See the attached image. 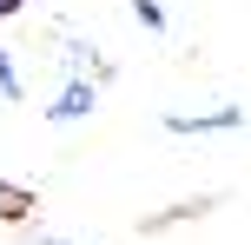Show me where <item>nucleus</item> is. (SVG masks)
<instances>
[{
    "label": "nucleus",
    "mask_w": 251,
    "mask_h": 245,
    "mask_svg": "<svg viewBox=\"0 0 251 245\" xmlns=\"http://www.w3.org/2000/svg\"><path fill=\"white\" fill-rule=\"evenodd\" d=\"M100 93H106V86H93V80H60V93H53L47 119H53V126H79V119H93Z\"/></svg>",
    "instance_id": "obj_3"
},
{
    "label": "nucleus",
    "mask_w": 251,
    "mask_h": 245,
    "mask_svg": "<svg viewBox=\"0 0 251 245\" xmlns=\"http://www.w3.org/2000/svg\"><path fill=\"white\" fill-rule=\"evenodd\" d=\"M26 7V0H0V20H13V13H20Z\"/></svg>",
    "instance_id": "obj_8"
},
{
    "label": "nucleus",
    "mask_w": 251,
    "mask_h": 245,
    "mask_svg": "<svg viewBox=\"0 0 251 245\" xmlns=\"http://www.w3.org/2000/svg\"><path fill=\"white\" fill-rule=\"evenodd\" d=\"M26 219H33V192L0 179V225H26Z\"/></svg>",
    "instance_id": "obj_5"
},
{
    "label": "nucleus",
    "mask_w": 251,
    "mask_h": 245,
    "mask_svg": "<svg viewBox=\"0 0 251 245\" xmlns=\"http://www.w3.org/2000/svg\"><path fill=\"white\" fill-rule=\"evenodd\" d=\"M218 199L205 192V199H178V206H165V212H152L146 219V232H172V225H192V219H205V212H212Z\"/></svg>",
    "instance_id": "obj_4"
},
{
    "label": "nucleus",
    "mask_w": 251,
    "mask_h": 245,
    "mask_svg": "<svg viewBox=\"0 0 251 245\" xmlns=\"http://www.w3.org/2000/svg\"><path fill=\"white\" fill-rule=\"evenodd\" d=\"M60 73L66 80H93V86H113V60H100V47L79 33H60Z\"/></svg>",
    "instance_id": "obj_1"
},
{
    "label": "nucleus",
    "mask_w": 251,
    "mask_h": 245,
    "mask_svg": "<svg viewBox=\"0 0 251 245\" xmlns=\"http://www.w3.org/2000/svg\"><path fill=\"white\" fill-rule=\"evenodd\" d=\"M172 139H205V133H238L245 126V106H212V113H165L159 119Z\"/></svg>",
    "instance_id": "obj_2"
},
{
    "label": "nucleus",
    "mask_w": 251,
    "mask_h": 245,
    "mask_svg": "<svg viewBox=\"0 0 251 245\" xmlns=\"http://www.w3.org/2000/svg\"><path fill=\"white\" fill-rule=\"evenodd\" d=\"M40 245H73V239H53V232H40Z\"/></svg>",
    "instance_id": "obj_9"
},
{
    "label": "nucleus",
    "mask_w": 251,
    "mask_h": 245,
    "mask_svg": "<svg viewBox=\"0 0 251 245\" xmlns=\"http://www.w3.org/2000/svg\"><path fill=\"white\" fill-rule=\"evenodd\" d=\"M0 100H7V106H13V100H26V86H20V66H13V53H7V47H0Z\"/></svg>",
    "instance_id": "obj_6"
},
{
    "label": "nucleus",
    "mask_w": 251,
    "mask_h": 245,
    "mask_svg": "<svg viewBox=\"0 0 251 245\" xmlns=\"http://www.w3.org/2000/svg\"><path fill=\"white\" fill-rule=\"evenodd\" d=\"M132 20L146 27V33H165V7L159 0H132Z\"/></svg>",
    "instance_id": "obj_7"
}]
</instances>
